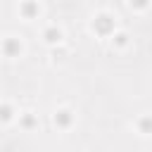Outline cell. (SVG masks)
Instances as JSON below:
<instances>
[{
	"label": "cell",
	"instance_id": "cell-9",
	"mask_svg": "<svg viewBox=\"0 0 152 152\" xmlns=\"http://www.w3.org/2000/svg\"><path fill=\"white\" fill-rule=\"evenodd\" d=\"M131 2H133V5H138V7H145V2H147V0H131Z\"/></svg>",
	"mask_w": 152,
	"mask_h": 152
},
{
	"label": "cell",
	"instance_id": "cell-3",
	"mask_svg": "<svg viewBox=\"0 0 152 152\" xmlns=\"http://www.w3.org/2000/svg\"><path fill=\"white\" fill-rule=\"evenodd\" d=\"M5 52H7L10 57H12V55H17V52H19V43H17V40H12V38H10V40H5Z\"/></svg>",
	"mask_w": 152,
	"mask_h": 152
},
{
	"label": "cell",
	"instance_id": "cell-8",
	"mask_svg": "<svg viewBox=\"0 0 152 152\" xmlns=\"http://www.w3.org/2000/svg\"><path fill=\"white\" fill-rule=\"evenodd\" d=\"M116 43H119V45H124V43H126V36H124V33H119V36H116Z\"/></svg>",
	"mask_w": 152,
	"mask_h": 152
},
{
	"label": "cell",
	"instance_id": "cell-6",
	"mask_svg": "<svg viewBox=\"0 0 152 152\" xmlns=\"http://www.w3.org/2000/svg\"><path fill=\"white\" fill-rule=\"evenodd\" d=\"M140 128H142L145 133H152V119H150V116H145V119H140Z\"/></svg>",
	"mask_w": 152,
	"mask_h": 152
},
{
	"label": "cell",
	"instance_id": "cell-4",
	"mask_svg": "<svg viewBox=\"0 0 152 152\" xmlns=\"http://www.w3.org/2000/svg\"><path fill=\"white\" fill-rule=\"evenodd\" d=\"M59 38H62V33H59L57 28H48V31H45V40H48V43H57Z\"/></svg>",
	"mask_w": 152,
	"mask_h": 152
},
{
	"label": "cell",
	"instance_id": "cell-2",
	"mask_svg": "<svg viewBox=\"0 0 152 152\" xmlns=\"http://www.w3.org/2000/svg\"><path fill=\"white\" fill-rule=\"evenodd\" d=\"M55 124H59V126H69V124H71V114L64 112V109L57 112V114H55Z\"/></svg>",
	"mask_w": 152,
	"mask_h": 152
},
{
	"label": "cell",
	"instance_id": "cell-1",
	"mask_svg": "<svg viewBox=\"0 0 152 152\" xmlns=\"http://www.w3.org/2000/svg\"><path fill=\"white\" fill-rule=\"evenodd\" d=\"M93 28H95L97 33H109V31H112V19H109L107 14H100V17L93 21Z\"/></svg>",
	"mask_w": 152,
	"mask_h": 152
},
{
	"label": "cell",
	"instance_id": "cell-5",
	"mask_svg": "<svg viewBox=\"0 0 152 152\" xmlns=\"http://www.w3.org/2000/svg\"><path fill=\"white\" fill-rule=\"evenodd\" d=\"M21 12H24V14H26V17H33V14H36V12H38V7H36V5H33V2H26V5H24V7H21Z\"/></svg>",
	"mask_w": 152,
	"mask_h": 152
},
{
	"label": "cell",
	"instance_id": "cell-7",
	"mask_svg": "<svg viewBox=\"0 0 152 152\" xmlns=\"http://www.w3.org/2000/svg\"><path fill=\"white\" fill-rule=\"evenodd\" d=\"M2 119H5V121H10V119H12V109H10L7 104L2 107Z\"/></svg>",
	"mask_w": 152,
	"mask_h": 152
}]
</instances>
